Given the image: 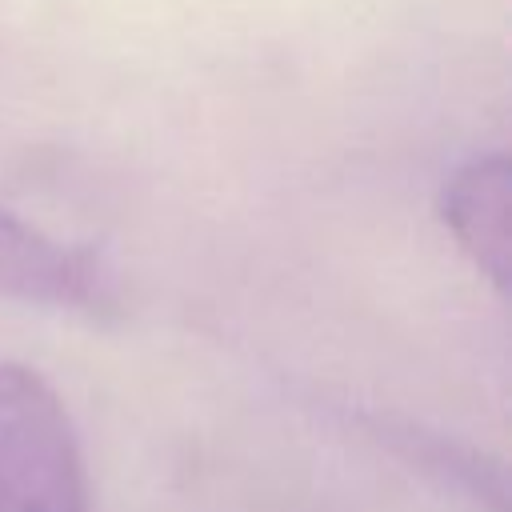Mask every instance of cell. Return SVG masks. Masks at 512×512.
I'll return each instance as SVG.
<instances>
[{
    "label": "cell",
    "instance_id": "3957f363",
    "mask_svg": "<svg viewBox=\"0 0 512 512\" xmlns=\"http://www.w3.org/2000/svg\"><path fill=\"white\" fill-rule=\"evenodd\" d=\"M444 224L460 240V248L492 276V284H504L508 268V160L476 156L468 160L440 196Z\"/></svg>",
    "mask_w": 512,
    "mask_h": 512
},
{
    "label": "cell",
    "instance_id": "6da1fadb",
    "mask_svg": "<svg viewBox=\"0 0 512 512\" xmlns=\"http://www.w3.org/2000/svg\"><path fill=\"white\" fill-rule=\"evenodd\" d=\"M0 512H88L76 424L28 364H0Z\"/></svg>",
    "mask_w": 512,
    "mask_h": 512
},
{
    "label": "cell",
    "instance_id": "7a4b0ae2",
    "mask_svg": "<svg viewBox=\"0 0 512 512\" xmlns=\"http://www.w3.org/2000/svg\"><path fill=\"white\" fill-rule=\"evenodd\" d=\"M0 296L56 312L112 316L120 308V280L96 248L60 240L0 204Z\"/></svg>",
    "mask_w": 512,
    "mask_h": 512
}]
</instances>
